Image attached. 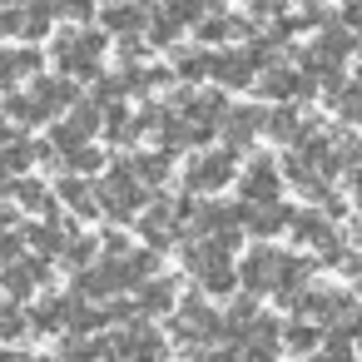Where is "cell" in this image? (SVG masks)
I'll return each mask as SVG.
<instances>
[{
  "label": "cell",
  "mask_w": 362,
  "mask_h": 362,
  "mask_svg": "<svg viewBox=\"0 0 362 362\" xmlns=\"http://www.w3.org/2000/svg\"><path fill=\"white\" fill-rule=\"evenodd\" d=\"M253 25L258 21H243V16H228V11H209L199 25H194V35H199V45H223V40H233V35H253Z\"/></svg>",
  "instance_id": "obj_22"
},
{
  "label": "cell",
  "mask_w": 362,
  "mask_h": 362,
  "mask_svg": "<svg viewBox=\"0 0 362 362\" xmlns=\"http://www.w3.org/2000/svg\"><path fill=\"white\" fill-rule=\"evenodd\" d=\"M169 342H174V337H164L154 322L129 317V322L115 327V337H110V362H164V357H169Z\"/></svg>",
  "instance_id": "obj_7"
},
{
  "label": "cell",
  "mask_w": 362,
  "mask_h": 362,
  "mask_svg": "<svg viewBox=\"0 0 362 362\" xmlns=\"http://www.w3.org/2000/svg\"><path fill=\"white\" fill-rule=\"evenodd\" d=\"M238 179V149L223 144V149H194L189 164H184V189L189 194H218Z\"/></svg>",
  "instance_id": "obj_6"
},
{
  "label": "cell",
  "mask_w": 362,
  "mask_h": 362,
  "mask_svg": "<svg viewBox=\"0 0 362 362\" xmlns=\"http://www.w3.org/2000/svg\"><path fill=\"white\" fill-rule=\"evenodd\" d=\"M25 332H35V322H30V313L21 308V298L0 303V342H21Z\"/></svg>",
  "instance_id": "obj_30"
},
{
  "label": "cell",
  "mask_w": 362,
  "mask_h": 362,
  "mask_svg": "<svg viewBox=\"0 0 362 362\" xmlns=\"http://www.w3.org/2000/svg\"><path fill=\"white\" fill-rule=\"evenodd\" d=\"M357 293H362V278H357Z\"/></svg>",
  "instance_id": "obj_48"
},
{
  "label": "cell",
  "mask_w": 362,
  "mask_h": 362,
  "mask_svg": "<svg viewBox=\"0 0 362 362\" xmlns=\"http://www.w3.org/2000/svg\"><path fill=\"white\" fill-rule=\"evenodd\" d=\"M308 362H342V357H332L327 347H317V352H308Z\"/></svg>",
  "instance_id": "obj_45"
},
{
  "label": "cell",
  "mask_w": 362,
  "mask_h": 362,
  "mask_svg": "<svg viewBox=\"0 0 362 362\" xmlns=\"http://www.w3.org/2000/svg\"><path fill=\"white\" fill-rule=\"evenodd\" d=\"M95 184H100V209H105L115 223H124V218H139V214H144V204H149V194H144L149 184H144V179H139V174H134L124 159H119L110 174H100Z\"/></svg>",
  "instance_id": "obj_5"
},
{
  "label": "cell",
  "mask_w": 362,
  "mask_h": 362,
  "mask_svg": "<svg viewBox=\"0 0 362 362\" xmlns=\"http://www.w3.org/2000/svg\"><path fill=\"white\" fill-rule=\"evenodd\" d=\"M169 154H174V149H159V154H129L124 164H129L149 189H164V184H169V169H174V159H169Z\"/></svg>",
  "instance_id": "obj_27"
},
{
  "label": "cell",
  "mask_w": 362,
  "mask_h": 362,
  "mask_svg": "<svg viewBox=\"0 0 362 362\" xmlns=\"http://www.w3.org/2000/svg\"><path fill=\"white\" fill-rule=\"evenodd\" d=\"M258 95L263 100H308V95H317V85L293 65H268L258 75Z\"/></svg>",
  "instance_id": "obj_15"
},
{
  "label": "cell",
  "mask_w": 362,
  "mask_h": 362,
  "mask_svg": "<svg viewBox=\"0 0 362 362\" xmlns=\"http://www.w3.org/2000/svg\"><path fill=\"white\" fill-rule=\"evenodd\" d=\"M347 194H352V204L362 209V164H357V169L347 174Z\"/></svg>",
  "instance_id": "obj_43"
},
{
  "label": "cell",
  "mask_w": 362,
  "mask_h": 362,
  "mask_svg": "<svg viewBox=\"0 0 362 362\" xmlns=\"http://www.w3.org/2000/svg\"><path fill=\"white\" fill-rule=\"evenodd\" d=\"M293 218H298V209H293V204H278V199L243 209V228H248L253 238H278V233L293 228Z\"/></svg>",
  "instance_id": "obj_18"
},
{
  "label": "cell",
  "mask_w": 362,
  "mask_h": 362,
  "mask_svg": "<svg viewBox=\"0 0 362 362\" xmlns=\"http://www.w3.org/2000/svg\"><path fill=\"white\" fill-rule=\"evenodd\" d=\"M179 35H184V25H179L174 16H164V11H154V21H149V45H159V50H164V45H174Z\"/></svg>",
  "instance_id": "obj_35"
},
{
  "label": "cell",
  "mask_w": 362,
  "mask_h": 362,
  "mask_svg": "<svg viewBox=\"0 0 362 362\" xmlns=\"http://www.w3.org/2000/svg\"><path fill=\"white\" fill-rule=\"evenodd\" d=\"M283 164L273 159V154H253L243 169H238V199L243 204H268V199H278V189H283Z\"/></svg>",
  "instance_id": "obj_9"
},
{
  "label": "cell",
  "mask_w": 362,
  "mask_h": 362,
  "mask_svg": "<svg viewBox=\"0 0 362 362\" xmlns=\"http://www.w3.org/2000/svg\"><path fill=\"white\" fill-rule=\"evenodd\" d=\"M35 159H40V144H35V139H25V134H16V139L0 144V194L11 199V184H16Z\"/></svg>",
  "instance_id": "obj_21"
},
{
  "label": "cell",
  "mask_w": 362,
  "mask_h": 362,
  "mask_svg": "<svg viewBox=\"0 0 362 362\" xmlns=\"http://www.w3.org/2000/svg\"><path fill=\"white\" fill-rule=\"evenodd\" d=\"M60 362H110V337H100V332H65L60 337Z\"/></svg>",
  "instance_id": "obj_24"
},
{
  "label": "cell",
  "mask_w": 362,
  "mask_h": 362,
  "mask_svg": "<svg viewBox=\"0 0 362 362\" xmlns=\"http://www.w3.org/2000/svg\"><path fill=\"white\" fill-rule=\"evenodd\" d=\"M134 308H139V317H169L174 308H179V283L174 278H144L139 288H134Z\"/></svg>",
  "instance_id": "obj_20"
},
{
  "label": "cell",
  "mask_w": 362,
  "mask_h": 362,
  "mask_svg": "<svg viewBox=\"0 0 362 362\" xmlns=\"http://www.w3.org/2000/svg\"><path fill=\"white\" fill-rule=\"evenodd\" d=\"M159 11H164V16H174L184 30H189V25H199V21L209 16V6H204V0H164Z\"/></svg>",
  "instance_id": "obj_34"
},
{
  "label": "cell",
  "mask_w": 362,
  "mask_h": 362,
  "mask_svg": "<svg viewBox=\"0 0 362 362\" xmlns=\"http://www.w3.org/2000/svg\"><path fill=\"white\" fill-rule=\"evenodd\" d=\"M337 164L357 169L362 164V134H337Z\"/></svg>",
  "instance_id": "obj_38"
},
{
  "label": "cell",
  "mask_w": 362,
  "mask_h": 362,
  "mask_svg": "<svg viewBox=\"0 0 362 362\" xmlns=\"http://www.w3.org/2000/svg\"><path fill=\"white\" fill-rule=\"evenodd\" d=\"M352 308H357V303H352V293H347V288H308V293H303V303H298V313H308V317H313V322H322V327L342 322Z\"/></svg>",
  "instance_id": "obj_16"
},
{
  "label": "cell",
  "mask_w": 362,
  "mask_h": 362,
  "mask_svg": "<svg viewBox=\"0 0 362 362\" xmlns=\"http://www.w3.org/2000/svg\"><path fill=\"white\" fill-rule=\"evenodd\" d=\"M65 169H70V174H95V169H105V154H100L95 144H80V149L65 154Z\"/></svg>",
  "instance_id": "obj_36"
},
{
  "label": "cell",
  "mask_w": 362,
  "mask_h": 362,
  "mask_svg": "<svg viewBox=\"0 0 362 362\" xmlns=\"http://www.w3.org/2000/svg\"><path fill=\"white\" fill-rule=\"evenodd\" d=\"M342 21H347V25L362 35V0H347V6H342Z\"/></svg>",
  "instance_id": "obj_41"
},
{
  "label": "cell",
  "mask_w": 362,
  "mask_h": 362,
  "mask_svg": "<svg viewBox=\"0 0 362 362\" xmlns=\"http://www.w3.org/2000/svg\"><path fill=\"white\" fill-rule=\"evenodd\" d=\"M298 129H303V115H298L288 100H278V105L268 110V129H263V134H273L278 144H293V139H298Z\"/></svg>",
  "instance_id": "obj_29"
},
{
  "label": "cell",
  "mask_w": 362,
  "mask_h": 362,
  "mask_svg": "<svg viewBox=\"0 0 362 362\" xmlns=\"http://www.w3.org/2000/svg\"><path fill=\"white\" fill-rule=\"evenodd\" d=\"M283 263H288V253H278V248H268V238H258V248H248V253H243V263H238V288H243V293H253V298L278 293Z\"/></svg>",
  "instance_id": "obj_8"
},
{
  "label": "cell",
  "mask_w": 362,
  "mask_h": 362,
  "mask_svg": "<svg viewBox=\"0 0 362 362\" xmlns=\"http://www.w3.org/2000/svg\"><path fill=\"white\" fill-rule=\"evenodd\" d=\"M293 6H303V11H322V0H293Z\"/></svg>",
  "instance_id": "obj_46"
},
{
  "label": "cell",
  "mask_w": 362,
  "mask_h": 362,
  "mask_svg": "<svg viewBox=\"0 0 362 362\" xmlns=\"http://www.w3.org/2000/svg\"><path fill=\"white\" fill-rule=\"evenodd\" d=\"M184 268H189L194 288H204V293H214V298L233 293V283H238L233 243H228V238H204V233H194V238L184 243Z\"/></svg>",
  "instance_id": "obj_2"
},
{
  "label": "cell",
  "mask_w": 362,
  "mask_h": 362,
  "mask_svg": "<svg viewBox=\"0 0 362 362\" xmlns=\"http://www.w3.org/2000/svg\"><path fill=\"white\" fill-rule=\"evenodd\" d=\"M223 332H228V322H223V313H214V303L204 298V288L199 293H184L179 308L169 313V337L184 352L214 347V342H223Z\"/></svg>",
  "instance_id": "obj_3"
},
{
  "label": "cell",
  "mask_w": 362,
  "mask_h": 362,
  "mask_svg": "<svg viewBox=\"0 0 362 362\" xmlns=\"http://www.w3.org/2000/svg\"><path fill=\"white\" fill-rule=\"evenodd\" d=\"M80 105V80L70 75H35L25 90H6V100H0V110H6L11 124H50L60 115H70Z\"/></svg>",
  "instance_id": "obj_1"
},
{
  "label": "cell",
  "mask_w": 362,
  "mask_h": 362,
  "mask_svg": "<svg viewBox=\"0 0 362 362\" xmlns=\"http://www.w3.org/2000/svg\"><path fill=\"white\" fill-rule=\"evenodd\" d=\"M45 283H50V258H45V253H30V258L21 253L16 263L0 268V293H11V298H21V303H25L35 288H45Z\"/></svg>",
  "instance_id": "obj_12"
},
{
  "label": "cell",
  "mask_w": 362,
  "mask_h": 362,
  "mask_svg": "<svg viewBox=\"0 0 362 362\" xmlns=\"http://www.w3.org/2000/svg\"><path fill=\"white\" fill-rule=\"evenodd\" d=\"M50 60L60 75L70 80H100L105 75V35L90 30V25H75V30H60L50 40Z\"/></svg>",
  "instance_id": "obj_4"
},
{
  "label": "cell",
  "mask_w": 362,
  "mask_h": 362,
  "mask_svg": "<svg viewBox=\"0 0 362 362\" xmlns=\"http://www.w3.org/2000/svg\"><path fill=\"white\" fill-rule=\"evenodd\" d=\"M100 21H105V30L115 40H124V35H149L154 11L144 6V0H110V6L100 11Z\"/></svg>",
  "instance_id": "obj_14"
},
{
  "label": "cell",
  "mask_w": 362,
  "mask_h": 362,
  "mask_svg": "<svg viewBox=\"0 0 362 362\" xmlns=\"http://www.w3.org/2000/svg\"><path fill=\"white\" fill-rule=\"evenodd\" d=\"M0 228H16V209L6 204V194H0Z\"/></svg>",
  "instance_id": "obj_44"
},
{
  "label": "cell",
  "mask_w": 362,
  "mask_h": 362,
  "mask_svg": "<svg viewBox=\"0 0 362 362\" xmlns=\"http://www.w3.org/2000/svg\"><path fill=\"white\" fill-rule=\"evenodd\" d=\"M258 75H263V65L253 60L248 45L243 50H214V85L218 90H248V85H258Z\"/></svg>",
  "instance_id": "obj_13"
},
{
  "label": "cell",
  "mask_w": 362,
  "mask_h": 362,
  "mask_svg": "<svg viewBox=\"0 0 362 362\" xmlns=\"http://www.w3.org/2000/svg\"><path fill=\"white\" fill-rule=\"evenodd\" d=\"M100 243H105V253H129V248H134V243H129L124 233H105Z\"/></svg>",
  "instance_id": "obj_42"
},
{
  "label": "cell",
  "mask_w": 362,
  "mask_h": 362,
  "mask_svg": "<svg viewBox=\"0 0 362 362\" xmlns=\"http://www.w3.org/2000/svg\"><path fill=\"white\" fill-rule=\"evenodd\" d=\"M21 248H25V233H16V228H0V268H6V263H16V258H21Z\"/></svg>",
  "instance_id": "obj_39"
},
{
  "label": "cell",
  "mask_w": 362,
  "mask_h": 362,
  "mask_svg": "<svg viewBox=\"0 0 362 362\" xmlns=\"http://www.w3.org/2000/svg\"><path fill=\"white\" fill-rule=\"evenodd\" d=\"M288 238H293L298 248H313V253H322V258L342 248V233L332 228V214H327V209H322V214H317V209H298V218H293Z\"/></svg>",
  "instance_id": "obj_11"
},
{
  "label": "cell",
  "mask_w": 362,
  "mask_h": 362,
  "mask_svg": "<svg viewBox=\"0 0 362 362\" xmlns=\"http://www.w3.org/2000/svg\"><path fill=\"white\" fill-rule=\"evenodd\" d=\"M105 139H110V144L139 139V115H129V110H119V105H105Z\"/></svg>",
  "instance_id": "obj_31"
},
{
  "label": "cell",
  "mask_w": 362,
  "mask_h": 362,
  "mask_svg": "<svg viewBox=\"0 0 362 362\" xmlns=\"http://www.w3.org/2000/svg\"><path fill=\"white\" fill-rule=\"evenodd\" d=\"M100 248H105V243H95V238H70V243H65V253H60V263L80 273V268H90V263H95V253H100Z\"/></svg>",
  "instance_id": "obj_33"
},
{
  "label": "cell",
  "mask_w": 362,
  "mask_h": 362,
  "mask_svg": "<svg viewBox=\"0 0 362 362\" xmlns=\"http://www.w3.org/2000/svg\"><path fill=\"white\" fill-rule=\"evenodd\" d=\"M0 362H16V357H0Z\"/></svg>",
  "instance_id": "obj_47"
},
{
  "label": "cell",
  "mask_w": 362,
  "mask_h": 362,
  "mask_svg": "<svg viewBox=\"0 0 362 362\" xmlns=\"http://www.w3.org/2000/svg\"><path fill=\"white\" fill-rule=\"evenodd\" d=\"M25 30V6H0V40Z\"/></svg>",
  "instance_id": "obj_40"
},
{
  "label": "cell",
  "mask_w": 362,
  "mask_h": 362,
  "mask_svg": "<svg viewBox=\"0 0 362 362\" xmlns=\"http://www.w3.org/2000/svg\"><path fill=\"white\" fill-rule=\"evenodd\" d=\"M263 129H268V110H253V105L223 110V119H218V134H223V144H233V149L253 144V134H263Z\"/></svg>",
  "instance_id": "obj_19"
},
{
  "label": "cell",
  "mask_w": 362,
  "mask_h": 362,
  "mask_svg": "<svg viewBox=\"0 0 362 362\" xmlns=\"http://www.w3.org/2000/svg\"><path fill=\"white\" fill-rule=\"evenodd\" d=\"M327 105L337 110V119H357V124H362V80H342V85H332Z\"/></svg>",
  "instance_id": "obj_32"
},
{
  "label": "cell",
  "mask_w": 362,
  "mask_h": 362,
  "mask_svg": "<svg viewBox=\"0 0 362 362\" xmlns=\"http://www.w3.org/2000/svg\"><path fill=\"white\" fill-rule=\"evenodd\" d=\"M322 337H327V327H322V322H313L308 313H298V317L283 327V347H288V352H298V357L317 352V347H322Z\"/></svg>",
  "instance_id": "obj_25"
},
{
  "label": "cell",
  "mask_w": 362,
  "mask_h": 362,
  "mask_svg": "<svg viewBox=\"0 0 362 362\" xmlns=\"http://www.w3.org/2000/svg\"><path fill=\"white\" fill-rule=\"evenodd\" d=\"M288 6H293V0H248V16H253L258 25H273V21L288 16Z\"/></svg>",
  "instance_id": "obj_37"
},
{
  "label": "cell",
  "mask_w": 362,
  "mask_h": 362,
  "mask_svg": "<svg viewBox=\"0 0 362 362\" xmlns=\"http://www.w3.org/2000/svg\"><path fill=\"white\" fill-rule=\"evenodd\" d=\"M134 223H139V238H144L149 248H159V253H169V248L179 243V233L189 228V223H184V214H179V204H169V199L144 204V214H139Z\"/></svg>",
  "instance_id": "obj_10"
},
{
  "label": "cell",
  "mask_w": 362,
  "mask_h": 362,
  "mask_svg": "<svg viewBox=\"0 0 362 362\" xmlns=\"http://www.w3.org/2000/svg\"><path fill=\"white\" fill-rule=\"evenodd\" d=\"M174 75H179L184 85L214 80V50H174Z\"/></svg>",
  "instance_id": "obj_28"
},
{
  "label": "cell",
  "mask_w": 362,
  "mask_h": 362,
  "mask_svg": "<svg viewBox=\"0 0 362 362\" xmlns=\"http://www.w3.org/2000/svg\"><path fill=\"white\" fill-rule=\"evenodd\" d=\"M55 194H60V204L75 214V218H95V214H105L100 209V184L90 179V174H60V184H55Z\"/></svg>",
  "instance_id": "obj_17"
},
{
  "label": "cell",
  "mask_w": 362,
  "mask_h": 362,
  "mask_svg": "<svg viewBox=\"0 0 362 362\" xmlns=\"http://www.w3.org/2000/svg\"><path fill=\"white\" fill-rule=\"evenodd\" d=\"M40 50H30V45H16V50H0V80L6 85H21V80H35L40 75Z\"/></svg>",
  "instance_id": "obj_26"
},
{
  "label": "cell",
  "mask_w": 362,
  "mask_h": 362,
  "mask_svg": "<svg viewBox=\"0 0 362 362\" xmlns=\"http://www.w3.org/2000/svg\"><path fill=\"white\" fill-rule=\"evenodd\" d=\"M75 303L80 293H50L40 308H30V322H35V337L40 332H70V317H75Z\"/></svg>",
  "instance_id": "obj_23"
}]
</instances>
